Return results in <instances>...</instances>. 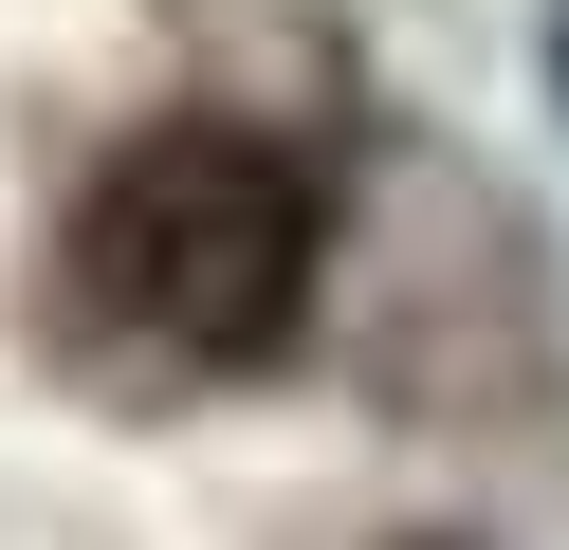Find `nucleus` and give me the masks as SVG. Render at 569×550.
I'll list each match as a JSON object with an SVG mask.
<instances>
[{
  "instance_id": "1",
  "label": "nucleus",
  "mask_w": 569,
  "mask_h": 550,
  "mask_svg": "<svg viewBox=\"0 0 569 550\" xmlns=\"http://www.w3.org/2000/svg\"><path fill=\"white\" fill-rule=\"evenodd\" d=\"M312 166L239 110H184V129H129L74 202V293L166 367H258L276 330L312 312Z\"/></svg>"
}]
</instances>
